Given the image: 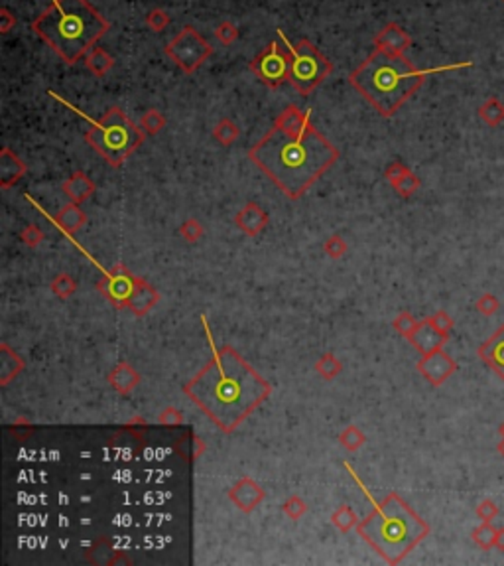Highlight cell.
Here are the masks:
<instances>
[{"label":"cell","mask_w":504,"mask_h":566,"mask_svg":"<svg viewBox=\"0 0 504 566\" xmlns=\"http://www.w3.org/2000/svg\"><path fill=\"white\" fill-rule=\"evenodd\" d=\"M416 346L424 351V354H431V351H438L441 344L445 342V334H441L438 327L434 324H424L419 327L418 334L414 337Z\"/></svg>","instance_id":"obj_13"},{"label":"cell","mask_w":504,"mask_h":566,"mask_svg":"<svg viewBox=\"0 0 504 566\" xmlns=\"http://www.w3.org/2000/svg\"><path fill=\"white\" fill-rule=\"evenodd\" d=\"M190 397L225 430L266 399L268 385L233 349H221L188 385Z\"/></svg>","instance_id":"obj_2"},{"label":"cell","mask_w":504,"mask_h":566,"mask_svg":"<svg viewBox=\"0 0 504 566\" xmlns=\"http://www.w3.org/2000/svg\"><path fill=\"white\" fill-rule=\"evenodd\" d=\"M419 369H422V373L428 377L429 383L441 385L445 379H448L449 375L455 371L457 365L449 355H445L443 351H439L438 349V351L428 354V357L419 363Z\"/></svg>","instance_id":"obj_10"},{"label":"cell","mask_w":504,"mask_h":566,"mask_svg":"<svg viewBox=\"0 0 504 566\" xmlns=\"http://www.w3.org/2000/svg\"><path fill=\"white\" fill-rule=\"evenodd\" d=\"M142 125L150 131V133H156V131H160L164 125V119L162 115L158 113V111H148L146 115L142 116Z\"/></svg>","instance_id":"obj_22"},{"label":"cell","mask_w":504,"mask_h":566,"mask_svg":"<svg viewBox=\"0 0 504 566\" xmlns=\"http://www.w3.org/2000/svg\"><path fill=\"white\" fill-rule=\"evenodd\" d=\"M431 324L438 327L441 334H448L449 330H451V318H449L445 312H439V314H436V318H434Z\"/></svg>","instance_id":"obj_25"},{"label":"cell","mask_w":504,"mask_h":566,"mask_svg":"<svg viewBox=\"0 0 504 566\" xmlns=\"http://www.w3.org/2000/svg\"><path fill=\"white\" fill-rule=\"evenodd\" d=\"M361 531L388 562H400L422 538L428 537L429 527L406 501L391 493L372 511Z\"/></svg>","instance_id":"obj_5"},{"label":"cell","mask_w":504,"mask_h":566,"mask_svg":"<svg viewBox=\"0 0 504 566\" xmlns=\"http://www.w3.org/2000/svg\"><path fill=\"white\" fill-rule=\"evenodd\" d=\"M280 38L285 44V48H290V56H292V71H290V81L292 85L302 93V95H309L315 87L324 83L327 76L333 71L331 61L325 58L319 49L315 48L309 40H300L297 44H292L285 38L284 32L278 30Z\"/></svg>","instance_id":"obj_7"},{"label":"cell","mask_w":504,"mask_h":566,"mask_svg":"<svg viewBox=\"0 0 504 566\" xmlns=\"http://www.w3.org/2000/svg\"><path fill=\"white\" fill-rule=\"evenodd\" d=\"M374 46L386 49L391 54H404L412 46V38L406 30H402L398 24L391 22L374 36Z\"/></svg>","instance_id":"obj_12"},{"label":"cell","mask_w":504,"mask_h":566,"mask_svg":"<svg viewBox=\"0 0 504 566\" xmlns=\"http://www.w3.org/2000/svg\"><path fill=\"white\" fill-rule=\"evenodd\" d=\"M49 95L54 97V99H57V101H61L63 105L71 107L77 115L85 116L89 123H93L89 116L83 115L79 109H75L71 103H67L66 99H61L57 93L49 91ZM87 138H89V143L93 144L97 150L103 154L111 164H121V160H123L126 154L133 152L134 148L142 143V135L138 133V128H136V126L123 115V111L116 109V107H113V109L101 119V123H93V131L87 135Z\"/></svg>","instance_id":"obj_6"},{"label":"cell","mask_w":504,"mask_h":566,"mask_svg":"<svg viewBox=\"0 0 504 566\" xmlns=\"http://www.w3.org/2000/svg\"><path fill=\"white\" fill-rule=\"evenodd\" d=\"M166 54L185 73H193L213 54V48H211L209 42L203 38L193 26H185L166 46Z\"/></svg>","instance_id":"obj_8"},{"label":"cell","mask_w":504,"mask_h":566,"mask_svg":"<svg viewBox=\"0 0 504 566\" xmlns=\"http://www.w3.org/2000/svg\"><path fill=\"white\" fill-rule=\"evenodd\" d=\"M14 26H16V16H12L8 8L0 10V32L2 34H8Z\"/></svg>","instance_id":"obj_24"},{"label":"cell","mask_w":504,"mask_h":566,"mask_svg":"<svg viewBox=\"0 0 504 566\" xmlns=\"http://www.w3.org/2000/svg\"><path fill=\"white\" fill-rule=\"evenodd\" d=\"M250 158L282 192L300 198L333 166L339 152L312 123L302 128H284L276 123L250 150Z\"/></svg>","instance_id":"obj_1"},{"label":"cell","mask_w":504,"mask_h":566,"mask_svg":"<svg viewBox=\"0 0 504 566\" xmlns=\"http://www.w3.org/2000/svg\"><path fill=\"white\" fill-rule=\"evenodd\" d=\"M146 24H148V28L154 30V32H164V30L168 28V24H170V16H168V12H164L162 8H154L148 12Z\"/></svg>","instance_id":"obj_17"},{"label":"cell","mask_w":504,"mask_h":566,"mask_svg":"<svg viewBox=\"0 0 504 566\" xmlns=\"http://www.w3.org/2000/svg\"><path fill=\"white\" fill-rule=\"evenodd\" d=\"M109 28L103 14L87 0H51V6L32 22V30L67 66L85 58Z\"/></svg>","instance_id":"obj_4"},{"label":"cell","mask_w":504,"mask_h":566,"mask_svg":"<svg viewBox=\"0 0 504 566\" xmlns=\"http://www.w3.org/2000/svg\"><path fill=\"white\" fill-rule=\"evenodd\" d=\"M473 61H459L431 69H418L404 54H391L376 48L349 76L351 83L382 116H392L410 97L424 85L429 76L471 68Z\"/></svg>","instance_id":"obj_3"},{"label":"cell","mask_w":504,"mask_h":566,"mask_svg":"<svg viewBox=\"0 0 504 566\" xmlns=\"http://www.w3.org/2000/svg\"><path fill=\"white\" fill-rule=\"evenodd\" d=\"M479 357L504 381V324L479 347Z\"/></svg>","instance_id":"obj_11"},{"label":"cell","mask_w":504,"mask_h":566,"mask_svg":"<svg viewBox=\"0 0 504 566\" xmlns=\"http://www.w3.org/2000/svg\"><path fill=\"white\" fill-rule=\"evenodd\" d=\"M498 434H500V438H504V423L498 426Z\"/></svg>","instance_id":"obj_28"},{"label":"cell","mask_w":504,"mask_h":566,"mask_svg":"<svg viewBox=\"0 0 504 566\" xmlns=\"http://www.w3.org/2000/svg\"><path fill=\"white\" fill-rule=\"evenodd\" d=\"M498 308H500V302H498V298H496L495 294H491V292H486V294H483V296L477 300V310H479L483 316H493Z\"/></svg>","instance_id":"obj_19"},{"label":"cell","mask_w":504,"mask_h":566,"mask_svg":"<svg viewBox=\"0 0 504 566\" xmlns=\"http://www.w3.org/2000/svg\"><path fill=\"white\" fill-rule=\"evenodd\" d=\"M419 182L412 176V174H406V176H402L398 182H396V188L400 190V193H404V195H410V193H414L416 190H418Z\"/></svg>","instance_id":"obj_23"},{"label":"cell","mask_w":504,"mask_h":566,"mask_svg":"<svg viewBox=\"0 0 504 566\" xmlns=\"http://www.w3.org/2000/svg\"><path fill=\"white\" fill-rule=\"evenodd\" d=\"M496 452H498V454H500V456L504 458V438L498 442V444H496Z\"/></svg>","instance_id":"obj_27"},{"label":"cell","mask_w":504,"mask_h":566,"mask_svg":"<svg viewBox=\"0 0 504 566\" xmlns=\"http://www.w3.org/2000/svg\"><path fill=\"white\" fill-rule=\"evenodd\" d=\"M471 537L477 543V547H481L483 550H491V548H495L496 529L493 527V523H483L473 531Z\"/></svg>","instance_id":"obj_16"},{"label":"cell","mask_w":504,"mask_h":566,"mask_svg":"<svg viewBox=\"0 0 504 566\" xmlns=\"http://www.w3.org/2000/svg\"><path fill=\"white\" fill-rule=\"evenodd\" d=\"M250 71L268 87H280L290 79L292 56L282 52L278 42H270L266 48L250 61Z\"/></svg>","instance_id":"obj_9"},{"label":"cell","mask_w":504,"mask_h":566,"mask_svg":"<svg viewBox=\"0 0 504 566\" xmlns=\"http://www.w3.org/2000/svg\"><path fill=\"white\" fill-rule=\"evenodd\" d=\"M495 547L504 553V527L496 529V543Z\"/></svg>","instance_id":"obj_26"},{"label":"cell","mask_w":504,"mask_h":566,"mask_svg":"<svg viewBox=\"0 0 504 566\" xmlns=\"http://www.w3.org/2000/svg\"><path fill=\"white\" fill-rule=\"evenodd\" d=\"M479 116L488 126H498L500 123H504V105L498 99L491 97V99H486L485 103L479 107Z\"/></svg>","instance_id":"obj_15"},{"label":"cell","mask_w":504,"mask_h":566,"mask_svg":"<svg viewBox=\"0 0 504 566\" xmlns=\"http://www.w3.org/2000/svg\"><path fill=\"white\" fill-rule=\"evenodd\" d=\"M215 36H217V40H219L221 44H233L235 40L238 38V30L235 24H231V22H221L219 26H217V30H215Z\"/></svg>","instance_id":"obj_20"},{"label":"cell","mask_w":504,"mask_h":566,"mask_svg":"<svg viewBox=\"0 0 504 566\" xmlns=\"http://www.w3.org/2000/svg\"><path fill=\"white\" fill-rule=\"evenodd\" d=\"M503 2H504V0H503Z\"/></svg>","instance_id":"obj_29"},{"label":"cell","mask_w":504,"mask_h":566,"mask_svg":"<svg viewBox=\"0 0 504 566\" xmlns=\"http://www.w3.org/2000/svg\"><path fill=\"white\" fill-rule=\"evenodd\" d=\"M215 135H217V138H219L221 143L228 144L238 135V131L237 126L233 125L231 121H223V123H219V126H217V133H215Z\"/></svg>","instance_id":"obj_21"},{"label":"cell","mask_w":504,"mask_h":566,"mask_svg":"<svg viewBox=\"0 0 504 566\" xmlns=\"http://www.w3.org/2000/svg\"><path fill=\"white\" fill-rule=\"evenodd\" d=\"M85 64H87V68H89V71H91V73H95V76L103 77V76H106V73H109L111 69H113L114 59L111 58V54H109L106 49L93 48L85 56Z\"/></svg>","instance_id":"obj_14"},{"label":"cell","mask_w":504,"mask_h":566,"mask_svg":"<svg viewBox=\"0 0 504 566\" xmlns=\"http://www.w3.org/2000/svg\"><path fill=\"white\" fill-rule=\"evenodd\" d=\"M498 515V507L493 499H483L479 505H477V517L481 519L483 523H493Z\"/></svg>","instance_id":"obj_18"}]
</instances>
